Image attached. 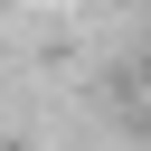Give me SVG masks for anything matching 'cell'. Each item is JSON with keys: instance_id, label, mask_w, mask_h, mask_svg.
Segmentation results:
<instances>
[{"instance_id": "cell-1", "label": "cell", "mask_w": 151, "mask_h": 151, "mask_svg": "<svg viewBox=\"0 0 151 151\" xmlns=\"http://www.w3.org/2000/svg\"><path fill=\"white\" fill-rule=\"evenodd\" d=\"M142 104H151V57H142Z\"/></svg>"}, {"instance_id": "cell-2", "label": "cell", "mask_w": 151, "mask_h": 151, "mask_svg": "<svg viewBox=\"0 0 151 151\" xmlns=\"http://www.w3.org/2000/svg\"><path fill=\"white\" fill-rule=\"evenodd\" d=\"M0 151H38V142H0Z\"/></svg>"}]
</instances>
